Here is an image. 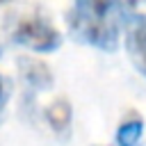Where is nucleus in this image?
<instances>
[{
  "instance_id": "f257e3e1",
  "label": "nucleus",
  "mask_w": 146,
  "mask_h": 146,
  "mask_svg": "<svg viewBox=\"0 0 146 146\" xmlns=\"http://www.w3.org/2000/svg\"><path fill=\"white\" fill-rule=\"evenodd\" d=\"M137 14L130 2H110V0H78L66 9L68 34L91 48L114 52L119 39L125 32V25Z\"/></svg>"
},
{
  "instance_id": "f03ea898",
  "label": "nucleus",
  "mask_w": 146,
  "mask_h": 146,
  "mask_svg": "<svg viewBox=\"0 0 146 146\" xmlns=\"http://www.w3.org/2000/svg\"><path fill=\"white\" fill-rule=\"evenodd\" d=\"M7 32L14 43H21L34 52H55L64 41L62 32L41 7L14 9L7 16Z\"/></svg>"
},
{
  "instance_id": "7ed1b4c3",
  "label": "nucleus",
  "mask_w": 146,
  "mask_h": 146,
  "mask_svg": "<svg viewBox=\"0 0 146 146\" xmlns=\"http://www.w3.org/2000/svg\"><path fill=\"white\" fill-rule=\"evenodd\" d=\"M125 50L132 66L146 78V14H135L125 25Z\"/></svg>"
},
{
  "instance_id": "20e7f679",
  "label": "nucleus",
  "mask_w": 146,
  "mask_h": 146,
  "mask_svg": "<svg viewBox=\"0 0 146 146\" xmlns=\"http://www.w3.org/2000/svg\"><path fill=\"white\" fill-rule=\"evenodd\" d=\"M18 73L25 82V87H30L34 94L36 91H46L52 87V71L50 66L39 59V57H32V55H23L18 57Z\"/></svg>"
},
{
  "instance_id": "39448f33",
  "label": "nucleus",
  "mask_w": 146,
  "mask_h": 146,
  "mask_svg": "<svg viewBox=\"0 0 146 146\" xmlns=\"http://www.w3.org/2000/svg\"><path fill=\"white\" fill-rule=\"evenodd\" d=\"M43 116H46V123H48L55 132H66V130L71 128V121H73V110H71L68 98L57 96L50 105H46Z\"/></svg>"
},
{
  "instance_id": "423d86ee",
  "label": "nucleus",
  "mask_w": 146,
  "mask_h": 146,
  "mask_svg": "<svg viewBox=\"0 0 146 146\" xmlns=\"http://www.w3.org/2000/svg\"><path fill=\"white\" fill-rule=\"evenodd\" d=\"M141 137H144V119L139 114H130L128 119L119 123L114 141L116 146H139Z\"/></svg>"
},
{
  "instance_id": "0eeeda50",
  "label": "nucleus",
  "mask_w": 146,
  "mask_h": 146,
  "mask_svg": "<svg viewBox=\"0 0 146 146\" xmlns=\"http://www.w3.org/2000/svg\"><path fill=\"white\" fill-rule=\"evenodd\" d=\"M9 96H11V82L0 73V123H2V119H5V110H7Z\"/></svg>"
}]
</instances>
